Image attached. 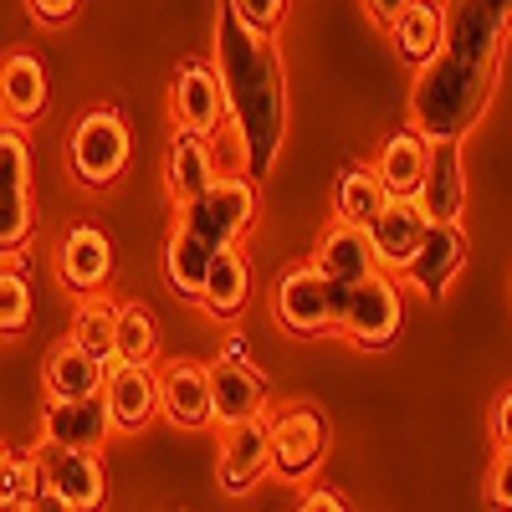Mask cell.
<instances>
[{
	"mask_svg": "<svg viewBox=\"0 0 512 512\" xmlns=\"http://www.w3.org/2000/svg\"><path fill=\"white\" fill-rule=\"evenodd\" d=\"M113 323H118V303H108V297H82V308L72 313V344L88 349L93 359L113 364Z\"/></svg>",
	"mask_w": 512,
	"mask_h": 512,
	"instance_id": "31",
	"label": "cell"
},
{
	"mask_svg": "<svg viewBox=\"0 0 512 512\" xmlns=\"http://www.w3.org/2000/svg\"><path fill=\"white\" fill-rule=\"evenodd\" d=\"M159 374V415L180 431H205L210 425V369L200 359H169Z\"/></svg>",
	"mask_w": 512,
	"mask_h": 512,
	"instance_id": "14",
	"label": "cell"
},
{
	"mask_svg": "<svg viewBox=\"0 0 512 512\" xmlns=\"http://www.w3.org/2000/svg\"><path fill=\"white\" fill-rule=\"evenodd\" d=\"M113 436L103 395L98 400H47L41 410V446L47 451H98Z\"/></svg>",
	"mask_w": 512,
	"mask_h": 512,
	"instance_id": "16",
	"label": "cell"
},
{
	"mask_svg": "<svg viewBox=\"0 0 512 512\" xmlns=\"http://www.w3.org/2000/svg\"><path fill=\"white\" fill-rule=\"evenodd\" d=\"M251 221H256V185L246 175H221L200 200L180 205L175 226L195 231L210 251H231V246H241Z\"/></svg>",
	"mask_w": 512,
	"mask_h": 512,
	"instance_id": "6",
	"label": "cell"
},
{
	"mask_svg": "<svg viewBox=\"0 0 512 512\" xmlns=\"http://www.w3.org/2000/svg\"><path fill=\"white\" fill-rule=\"evenodd\" d=\"M425 154H431V144H425L415 128L390 134V139L379 144V164H374L379 185L390 190V195H415L420 190V175H425Z\"/></svg>",
	"mask_w": 512,
	"mask_h": 512,
	"instance_id": "27",
	"label": "cell"
},
{
	"mask_svg": "<svg viewBox=\"0 0 512 512\" xmlns=\"http://www.w3.org/2000/svg\"><path fill=\"white\" fill-rule=\"evenodd\" d=\"M267 425H272V472L282 482L313 477L323 466V456H328V425H323V415L308 410V405H292V410L272 415Z\"/></svg>",
	"mask_w": 512,
	"mask_h": 512,
	"instance_id": "11",
	"label": "cell"
},
{
	"mask_svg": "<svg viewBox=\"0 0 512 512\" xmlns=\"http://www.w3.org/2000/svg\"><path fill=\"white\" fill-rule=\"evenodd\" d=\"M26 507H31V512H72V507H67V502H62V497H57L52 487H41V492H36V497H31Z\"/></svg>",
	"mask_w": 512,
	"mask_h": 512,
	"instance_id": "40",
	"label": "cell"
},
{
	"mask_svg": "<svg viewBox=\"0 0 512 512\" xmlns=\"http://www.w3.org/2000/svg\"><path fill=\"white\" fill-rule=\"evenodd\" d=\"M390 36H395V47L400 57L420 72L425 62H431L441 52V36H446V21H441V6L436 0H410V6L390 21Z\"/></svg>",
	"mask_w": 512,
	"mask_h": 512,
	"instance_id": "26",
	"label": "cell"
},
{
	"mask_svg": "<svg viewBox=\"0 0 512 512\" xmlns=\"http://www.w3.org/2000/svg\"><path fill=\"white\" fill-rule=\"evenodd\" d=\"M205 369H210V425L231 431V425L267 415V379L241 359V344H226L221 359Z\"/></svg>",
	"mask_w": 512,
	"mask_h": 512,
	"instance_id": "9",
	"label": "cell"
},
{
	"mask_svg": "<svg viewBox=\"0 0 512 512\" xmlns=\"http://www.w3.org/2000/svg\"><path fill=\"white\" fill-rule=\"evenodd\" d=\"M441 21H446L441 52L472 67H497L507 26H512V0H446Z\"/></svg>",
	"mask_w": 512,
	"mask_h": 512,
	"instance_id": "7",
	"label": "cell"
},
{
	"mask_svg": "<svg viewBox=\"0 0 512 512\" xmlns=\"http://www.w3.org/2000/svg\"><path fill=\"white\" fill-rule=\"evenodd\" d=\"M77 6H82V0H26V11H31L41 26H67V21L77 16Z\"/></svg>",
	"mask_w": 512,
	"mask_h": 512,
	"instance_id": "36",
	"label": "cell"
},
{
	"mask_svg": "<svg viewBox=\"0 0 512 512\" xmlns=\"http://www.w3.org/2000/svg\"><path fill=\"white\" fill-rule=\"evenodd\" d=\"M262 477H272V425H267V415L231 425L221 436V461H216V482L231 497L251 492Z\"/></svg>",
	"mask_w": 512,
	"mask_h": 512,
	"instance_id": "12",
	"label": "cell"
},
{
	"mask_svg": "<svg viewBox=\"0 0 512 512\" xmlns=\"http://www.w3.org/2000/svg\"><path fill=\"white\" fill-rule=\"evenodd\" d=\"M36 236L31 200V144L21 128L0 123V262H16Z\"/></svg>",
	"mask_w": 512,
	"mask_h": 512,
	"instance_id": "5",
	"label": "cell"
},
{
	"mask_svg": "<svg viewBox=\"0 0 512 512\" xmlns=\"http://www.w3.org/2000/svg\"><path fill=\"white\" fill-rule=\"evenodd\" d=\"M246 297H251V262L241 256V246H231V251H216V262H210V272H205V287H200V297H195V303H200L210 318L231 323V318L246 308Z\"/></svg>",
	"mask_w": 512,
	"mask_h": 512,
	"instance_id": "25",
	"label": "cell"
},
{
	"mask_svg": "<svg viewBox=\"0 0 512 512\" xmlns=\"http://www.w3.org/2000/svg\"><path fill=\"white\" fill-rule=\"evenodd\" d=\"M134 154V134L118 108H88L67 134V169L82 190H108Z\"/></svg>",
	"mask_w": 512,
	"mask_h": 512,
	"instance_id": "3",
	"label": "cell"
},
{
	"mask_svg": "<svg viewBox=\"0 0 512 512\" xmlns=\"http://www.w3.org/2000/svg\"><path fill=\"white\" fill-rule=\"evenodd\" d=\"M466 267V236L461 226H431L420 241V251L410 256L405 282L425 297V303H441V292L451 287V277Z\"/></svg>",
	"mask_w": 512,
	"mask_h": 512,
	"instance_id": "19",
	"label": "cell"
},
{
	"mask_svg": "<svg viewBox=\"0 0 512 512\" xmlns=\"http://www.w3.org/2000/svg\"><path fill=\"white\" fill-rule=\"evenodd\" d=\"M216 82L226 98V123L241 139V175L256 185L272 175L287 134V72L282 52L267 31H251L231 0L216 16Z\"/></svg>",
	"mask_w": 512,
	"mask_h": 512,
	"instance_id": "1",
	"label": "cell"
},
{
	"mask_svg": "<svg viewBox=\"0 0 512 512\" xmlns=\"http://www.w3.org/2000/svg\"><path fill=\"white\" fill-rule=\"evenodd\" d=\"M103 379H108V364L93 359L88 349H77L72 338H57L47 359H41V384H47L52 400H98Z\"/></svg>",
	"mask_w": 512,
	"mask_h": 512,
	"instance_id": "22",
	"label": "cell"
},
{
	"mask_svg": "<svg viewBox=\"0 0 512 512\" xmlns=\"http://www.w3.org/2000/svg\"><path fill=\"white\" fill-rule=\"evenodd\" d=\"M384 205H390V190L379 185V175H374V169L354 164V169H344V175H338L333 210H338V221H344V226H354V231H369V226L379 221V210H384Z\"/></svg>",
	"mask_w": 512,
	"mask_h": 512,
	"instance_id": "28",
	"label": "cell"
},
{
	"mask_svg": "<svg viewBox=\"0 0 512 512\" xmlns=\"http://www.w3.org/2000/svg\"><path fill=\"white\" fill-rule=\"evenodd\" d=\"M210 262H216V251H210L195 231H185V226L169 231V246H164V277H169V287H175L180 297H190V303H195L200 287H205Z\"/></svg>",
	"mask_w": 512,
	"mask_h": 512,
	"instance_id": "29",
	"label": "cell"
},
{
	"mask_svg": "<svg viewBox=\"0 0 512 512\" xmlns=\"http://www.w3.org/2000/svg\"><path fill=\"white\" fill-rule=\"evenodd\" d=\"M169 108H175V128L195 139H216L226 128V98H221V82L216 67L185 57L175 67V82H169Z\"/></svg>",
	"mask_w": 512,
	"mask_h": 512,
	"instance_id": "10",
	"label": "cell"
},
{
	"mask_svg": "<svg viewBox=\"0 0 512 512\" xmlns=\"http://www.w3.org/2000/svg\"><path fill=\"white\" fill-rule=\"evenodd\" d=\"M159 359V323L144 303H118L113 323V364H154Z\"/></svg>",
	"mask_w": 512,
	"mask_h": 512,
	"instance_id": "30",
	"label": "cell"
},
{
	"mask_svg": "<svg viewBox=\"0 0 512 512\" xmlns=\"http://www.w3.org/2000/svg\"><path fill=\"white\" fill-rule=\"evenodd\" d=\"M492 88H497V67H472L451 52H436L415 72L410 128L425 144H461V134H472L477 118L487 113Z\"/></svg>",
	"mask_w": 512,
	"mask_h": 512,
	"instance_id": "2",
	"label": "cell"
},
{
	"mask_svg": "<svg viewBox=\"0 0 512 512\" xmlns=\"http://www.w3.org/2000/svg\"><path fill=\"white\" fill-rule=\"evenodd\" d=\"M57 277L77 297H98L113 277V241L98 226H72L57 246Z\"/></svg>",
	"mask_w": 512,
	"mask_h": 512,
	"instance_id": "17",
	"label": "cell"
},
{
	"mask_svg": "<svg viewBox=\"0 0 512 512\" xmlns=\"http://www.w3.org/2000/svg\"><path fill=\"white\" fill-rule=\"evenodd\" d=\"M364 6H369V16H374V21H384V26H390V21H395L405 6H410V0H364Z\"/></svg>",
	"mask_w": 512,
	"mask_h": 512,
	"instance_id": "39",
	"label": "cell"
},
{
	"mask_svg": "<svg viewBox=\"0 0 512 512\" xmlns=\"http://www.w3.org/2000/svg\"><path fill=\"white\" fill-rule=\"evenodd\" d=\"M236 6V16L251 26V31H277L282 26V16H287V0H231Z\"/></svg>",
	"mask_w": 512,
	"mask_h": 512,
	"instance_id": "34",
	"label": "cell"
},
{
	"mask_svg": "<svg viewBox=\"0 0 512 512\" xmlns=\"http://www.w3.org/2000/svg\"><path fill=\"white\" fill-rule=\"evenodd\" d=\"M164 180H169V195H175V205L200 200L210 185L221 180V169H216V144H210V139H195V134H175V144H169V169H164Z\"/></svg>",
	"mask_w": 512,
	"mask_h": 512,
	"instance_id": "24",
	"label": "cell"
},
{
	"mask_svg": "<svg viewBox=\"0 0 512 512\" xmlns=\"http://www.w3.org/2000/svg\"><path fill=\"white\" fill-rule=\"evenodd\" d=\"M159 364H108L103 379V405L113 431H144V425L159 415Z\"/></svg>",
	"mask_w": 512,
	"mask_h": 512,
	"instance_id": "15",
	"label": "cell"
},
{
	"mask_svg": "<svg viewBox=\"0 0 512 512\" xmlns=\"http://www.w3.org/2000/svg\"><path fill=\"white\" fill-rule=\"evenodd\" d=\"M41 487H47V472H41V461H36V456H16V451L0 446V502H6V497L31 502Z\"/></svg>",
	"mask_w": 512,
	"mask_h": 512,
	"instance_id": "32",
	"label": "cell"
},
{
	"mask_svg": "<svg viewBox=\"0 0 512 512\" xmlns=\"http://www.w3.org/2000/svg\"><path fill=\"white\" fill-rule=\"evenodd\" d=\"M313 267H318V277H328L333 287H359L364 277L379 272L374 246H369V231H354V226H344V221H333V226L323 231L318 251H313Z\"/></svg>",
	"mask_w": 512,
	"mask_h": 512,
	"instance_id": "23",
	"label": "cell"
},
{
	"mask_svg": "<svg viewBox=\"0 0 512 512\" xmlns=\"http://www.w3.org/2000/svg\"><path fill=\"white\" fill-rule=\"evenodd\" d=\"M52 88H47V67H41L31 52H11L0 57V113H6L11 128H26L47 113Z\"/></svg>",
	"mask_w": 512,
	"mask_h": 512,
	"instance_id": "21",
	"label": "cell"
},
{
	"mask_svg": "<svg viewBox=\"0 0 512 512\" xmlns=\"http://www.w3.org/2000/svg\"><path fill=\"white\" fill-rule=\"evenodd\" d=\"M425 231H431V221L420 216L415 195H390V205L379 210V221L369 226V246H374V262L379 272H405L410 256L420 251Z\"/></svg>",
	"mask_w": 512,
	"mask_h": 512,
	"instance_id": "18",
	"label": "cell"
},
{
	"mask_svg": "<svg viewBox=\"0 0 512 512\" xmlns=\"http://www.w3.org/2000/svg\"><path fill=\"white\" fill-rule=\"evenodd\" d=\"M41 472H47V487L72 512H103L108 507V477H103L98 451H52V461Z\"/></svg>",
	"mask_w": 512,
	"mask_h": 512,
	"instance_id": "20",
	"label": "cell"
},
{
	"mask_svg": "<svg viewBox=\"0 0 512 512\" xmlns=\"http://www.w3.org/2000/svg\"><path fill=\"white\" fill-rule=\"evenodd\" d=\"M297 512H349V502L338 497L333 487H313V492H303V502H297Z\"/></svg>",
	"mask_w": 512,
	"mask_h": 512,
	"instance_id": "37",
	"label": "cell"
},
{
	"mask_svg": "<svg viewBox=\"0 0 512 512\" xmlns=\"http://www.w3.org/2000/svg\"><path fill=\"white\" fill-rule=\"evenodd\" d=\"M400 323H405V303H400V287L395 277H364L359 287H349V308H344V323L338 333L359 349H390L400 338Z\"/></svg>",
	"mask_w": 512,
	"mask_h": 512,
	"instance_id": "8",
	"label": "cell"
},
{
	"mask_svg": "<svg viewBox=\"0 0 512 512\" xmlns=\"http://www.w3.org/2000/svg\"><path fill=\"white\" fill-rule=\"evenodd\" d=\"M415 205L431 226H461L466 210V164H461V144H431L425 154V175L415 190Z\"/></svg>",
	"mask_w": 512,
	"mask_h": 512,
	"instance_id": "13",
	"label": "cell"
},
{
	"mask_svg": "<svg viewBox=\"0 0 512 512\" xmlns=\"http://www.w3.org/2000/svg\"><path fill=\"white\" fill-rule=\"evenodd\" d=\"M0 512H31V507H26L21 497H6V502H0Z\"/></svg>",
	"mask_w": 512,
	"mask_h": 512,
	"instance_id": "41",
	"label": "cell"
},
{
	"mask_svg": "<svg viewBox=\"0 0 512 512\" xmlns=\"http://www.w3.org/2000/svg\"><path fill=\"white\" fill-rule=\"evenodd\" d=\"M492 436H497L502 451L512 446V390H502V400H497V410H492Z\"/></svg>",
	"mask_w": 512,
	"mask_h": 512,
	"instance_id": "38",
	"label": "cell"
},
{
	"mask_svg": "<svg viewBox=\"0 0 512 512\" xmlns=\"http://www.w3.org/2000/svg\"><path fill=\"white\" fill-rule=\"evenodd\" d=\"M31 323V282L21 267H0V333H21Z\"/></svg>",
	"mask_w": 512,
	"mask_h": 512,
	"instance_id": "33",
	"label": "cell"
},
{
	"mask_svg": "<svg viewBox=\"0 0 512 512\" xmlns=\"http://www.w3.org/2000/svg\"><path fill=\"white\" fill-rule=\"evenodd\" d=\"M487 502H492V512H512V446H507V451H497V461H492Z\"/></svg>",
	"mask_w": 512,
	"mask_h": 512,
	"instance_id": "35",
	"label": "cell"
},
{
	"mask_svg": "<svg viewBox=\"0 0 512 512\" xmlns=\"http://www.w3.org/2000/svg\"><path fill=\"white\" fill-rule=\"evenodd\" d=\"M349 308V287H333L328 277H318L313 262L287 267L272 287V313L292 338H323L344 323Z\"/></svg>",
	"mask_w": 512,
	"mask_h": 512,
	"instance_id": "4",
	"label": "cell"
}]
</instances>
